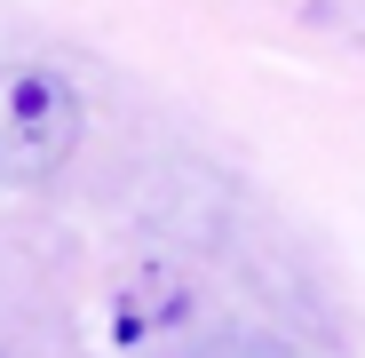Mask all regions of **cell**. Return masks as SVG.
Returning a JSON list of instances; mask_svg holds the SVG:
<instances>
[{"instance_id":"1","label":"cell","mask_w":365,"mask_h":358,"mask_svg":"<svg viewBox=\"0 0 365 358\" xmlns=\"http://www.w3.org/2000/svg\"><path fill=\"white\" fill-rule=\"evenodd\" d=\"M80 88L48 64L0 72V175L9 184H40L80 151Z\"/></svg>"}]
</instances>
